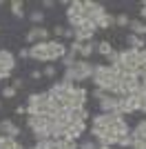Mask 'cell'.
<instances>
[{
  "label": "cell",
  "mask_w": 146,
  "mask_h": 149,
  "mask_svg": "<svg viewBox=\"0 0 146 149\" xmlns=\"http://www.w3.org/2000/svg\"><path fill=\"white\" fill-rule=\"evenodd\" d=\"M120 62L126 67V71L128 74H135L137 71V65H140V51L137 49H124V51H120Z\"/></svg>",
  "instance_id": "obj_7"
},
{
  "label": "cell",
  "mask_w": 146,
  "mask_h": 149,
  "mask_svg": "<svg viewBox=\"0 0 146 149\" xmlns=\"http://www.w3.org/2000/svg\"><path fill=\"white\" fill-rule=\"evenodd\" d=\"M29 56L33 58V60H38V62H51V60H55L53 54H51V45H49V40H40V42L31 45V47H29Z\"/></svg>",
  "instance_id": "obj_5"
},
{
  "label": "cell",
  "mask_w": 146,
  "mask_h": 149,
  "mask_svg": "<svg viewBox=\"0 0 146 149\" xmlns=\"http://www.w3.org/2000/svg\"><path fill=\"white\" fill-rule=\"evenodd\" d=\"M42 76L44 78H55V67L53 65H47V67L42 69Z\"/></svg>",
  "instance_id": "obj_32"
},
{
  "label": "cell",
  "mask_w": 146,
  "mask_h": 149,
  "mask_svg": "<svg viewBox=\"0 0 146 149\" xmlns=\"http://www.w3.org/2000/svg\"><path fill=\"white\" fill-rule=\"evenodd\" d=\"M11 87L16 89V91H18V89H22V80H20V78H16V80L11 82Z\"/></svg>",
  "instance_id": "obj_39"
},
{
  "label": "cell",
  "mask_w": 146,
  "mask_h": 149,
  "mask_svg": "<svg viewBox=\"0 0 146 149\" xmlns=\"http://www.w3.org/2000/svg\"><path fill=\"white\" fill-rule=\"evenodd\" d=\"M31 78H33V80H40V78H42V71H31Z\"/></svg>",
  "instance_id": "obj_41"
},
{
  "label": "cell",
  "mask_w": 146,
  "mask_h": 149,
  "mask_svg": "<svg viewBox=\"0 0 146 149\" xmlns=\"http://www.w3.org/2000/svg\"><path fill=\"white\" fill-rule=\"evenodd\" d=\"M82 45H84V42H80V40H73V42L69 45V51H71V54H75V56H78L80 51H82Z\"/></svg>",
  "instance_id": "obj_31"
},
{
  "label": "cell",
  "mask_w": 146,
  "mask_h": 149,
  "mask_svg": "<svg viewBox=\"0 0 146 149\" xmlns=\"http://www.w3.org/2000/svg\"><path fill=\"white\" fill-rule=\"evenodd\" d=\"M140 11H142V18H144V20H146V7H142Z\"/></svg>",
  "instance_id": "obj_46"
},
{
  "label": "cell",
  "mask_w": 146,
  "mask_h": 149,
  "mask_svg": "<svg viewBox=\"0 0 146 149\" xmlns=\"http://www.w3.org/2000/svg\"><path fill=\"white\" fill-rule=\"evenodd\" d=\"M140 109V100L137 96H126V98H120V113H133Z\"/></svg>",
  "instance_id": "obj_15"
},
{
  "label": "cell",
  "mask_w": 146,
  "mask_h": 149,
  "mask_svg": "<svg viewBox=\"0 0 146 149\" xmlns=\"http://www.w3.org/2000/svg\"><path fill=\"white\" fill-rule=\"evenodd\" d=\"M91 80H93V85H95L97 89H102V91H106V93L117 91V74L111 65H95Z\"/></svg>",
  "instance_id": "obj_1"
},
{
  "label": "cell",
  "mask_w": 146,
  "mask_h": 149,
  "mask_svg": "<svg viewBox=\"0 0 146 149\" xmlns=\"http://www.w3.org/2000/svg\"><path fill=\"white\" fill-rule=\"evenodd\" d=\"M64 29H67V27L55 25V27H53V36H55V38H62V36H64Z\"/></svg>",
  "instance_id": "obj_36"
},
{
  "label": "cell",
  "mask_w": 146,
  "mask_h": 149,
  "mask_svg": "<svg viewBox=\"0 0 146 149\" xmlns=\"http://www.w3.org/2000/svg\"><path fill=\"white\" fill-rule=\"evenodd\" d=\"M95 51H97V54H100V56L109 58V56H111V54H113V51H115V49H113V45H111L109 40H100V42L95 45Z\"/></svg>",
  "instance_id": "obj_22"
},
{
  "label": "cell",
  "mask_w": 146,
  "mask_h": 149,
  "mask_svg": "<svg viewBox=\"0 0 146 149\" xmlns=\"http://www.w3.org/2000/svg\"><path fill=\"white\" fill-rule=\"evenodd\" d=\"M117 120H122V113H120V111L100 113V116H95V118H93V125H91V127H102V129H111V127H113Z\"/></svg>",
  "instance_id": "obj_9"
},
{
  "label": "cell",
  "mask_w": 146,
  "mask_h": 149,
  "mask_svg": "<svg viewBox=\"0 0 146 149\" xmlns=\"http://www.w3.org/2000/svg\"><path fill=\"white\" fill-rule=\"evenodd\" d=\"M16 113H18V116H22V113H27V107H22V105H20V107H16Z\"/></svg>",
  "instance_id": "obj_44"
},
{
  "label": "cell",
  "mask_w": 146,
  "mask_h": 149,
  "mask_svg": "<svg viewBox=\"0 0 146 149\" xmlns=\"http://www.w3.org/2000/svg\"><path fill=\"white\" fill-rule=\"evenodd\" d=\"M95 27L97 29H111V27H115V16L111 11H106L104 16H100V18L95 20Z\"/></svg>",
  "instance_id": "obj_20"
},
{
  "label": "cell",
  "mask_w": 146,
  "mask_h": 149,
  "mask_svg": "<svg viewBox=\"0 0 146 149\" xmlns=\"http://www.w3.org/2000/svg\"><path fill=\"white\" fill-rule=\"evenodd\" d=\"M84 11H86V18L93 20L95 22L100 16H104V13L109 11L104 5H100V2H93V0H84Z\"/></svg>",
  "instance_id": "obj_11"
},
{
  "label": "cell",
  "mask_w": 146,
  "mask_h": 149,
  "mask_svg": "<svg viewBox=\"0 0 146 149\" xmlns=\"http://www.w3.org/2000/svg\"><path fill=\"white\" fill-rule=\"evenodd\" d=\"M58 147L60 149H80V145H78V140H71V138H60Z\"/></svg>",
  "instance_id": "obj_26"
},
{
  "label": "cell",
  "mask_w": 146,
  "mask_h": 149,
  "mask_svg": "<svg viewBox=\"0 0 146 149\" xmlns=\"http://www.w3.org/2000/svg\"><path fill=\"white\" fill-rule=\"evenodd\" d=\"M100 109H102V113L120 111V96H115V93H106V98L100 100Z\"/></svg>",
  "instance_id": "obj_13"
},
{
  "label": "cell",
  "mask_w": 146,
  "mask_h": 149,
  "mask_svg": "<svg viewBox=\"0 0 146 149\" xmlns=\"http://www.w3.org/2000/svg\"><path fill=\"white\" fill-rule=\"evenodd\" d=\"M117 145H120V147H131V145H133V138H131V134H128V136H122L120 140H117Z\"/></svg>",
  "instance_id": "obj_33"
},
{
  "label": "cell",
  "mask_w": 146,
  "mask_h": 149,
  "mask_svg": "<svg viewBox=\"0 0 146 149\" xmlns=\"http://www.w3.org/2000/svg\"><path fill=\"white\" fill-rule=\"evenodd\" d=\"M86 96H89V91H86L84 87L73 85V87L60 98V102L67 107V109H82V107L86 105Z\"/></svg>",
  "instance_id": "obj_4"
},
{
  "label": "cell",
  "mask_w": 146,
  "mask_h": 149,
  "mask_svg": "<svg viewBox=\"0 0 146 149\" xmlns=\"http://www.w3.org/2000/svg\"><path fill=\"white\" fill-rule=\"evenodd\" d=\"M128 22H131V18L126 13H117L115 16V27H128Z\"/></svg>",
  "instance_id": "obj_29"
},
{
  "label": "cell",
  "mask_w": 146,
  "mask_h": 149,
  "mask_svg": "<svg viewBox=\"0 0 146 149\" xmlns=\"http://www.w3.org/2000/svg\"><path fill=\"white\" fill-rule=\"evenodd\" d=\"M86 131V120H78V123H73L71 127H67V134L64 138H71V140H78L82 134Z\"/></svg>",
  "instance_id": "obj_17"
},
{
  "label": "cell",
  "mask_w": 146,
  "mask_h": 149,
  "mask_svg": "<svg viewBox=\"0 0 146 149\" xmlns=\"http://www.w3.org/2000/svg\"><path fill=\"white\" fill-rule=\"evenodd\" d=\"M131 138H133L135 143H146V120H140L131 129Z\"/></svg>",
  "instance_id": "obj_19"
},
{
  "label": "cell",
  "mask_w": 146,
  "mask_h": 149,
  "mask_svg": "<svg viewBox=\"0 0 146 149\" xmlns=\"http://www.w3.org/2000/svg\"><path fill=\"white\" fill-rule=\"evenodd\" d=\"M16 67V56L9 49H0V71H13Z\"/></svg>",
  "instance_id": "obj_16"
},
{
  "label": "cell",
  "mask_w": 146,
  "mask_h": 149,
  "mask_svg": "<svg viewBox=\"0 0 146 149\" xmlns=\"http://www.w3.org/2000/svg\"><path fill=\"white\" fill-rule=\"evenodd\" d=\"M49 105H51V96H49V91L31 93L29 100H27V113H29V116L49 113Z\"/></svg>",
  "instance_id": "obj_3"
},
{
  "label": "cell",
  "mask_w": 146,
  "mask_h": 149,
  "mask_svg": "<svg viewBox=\"0 0 146 149\" xmlns=\"http://www.w3.org/2000/svg\"><path fill=\"white\" fill-rule=\"evenodd\" d=\"M0 136H7V138H18V136H20V127L13 123L11 118L0 120Z\"/></svg>",
  "instance_id": "obj_14"
},
{
  "label": "cell",
  "mask_w": 146,
  "mask_h": 149,
  "mask_svg": "<svg viewBox=\"0 0 146 149\" xmlns=\"http://www.w3.org/2000/svg\"><path fill=\"white\" fill-rule=\"evenodd\" d=\"M11 13L16 16V18H24V5L20 2V0H11Z\"/></svg>",
  "instance_id": "obj_25"
},
{
  "label": "cell",
  "mask_w": 146,
  "mask_h": 149,
  "mask_svg": "<svg viewBox=\"0 0 146 149\" xmlns=\"http://www.w3.org/2000/svg\"><path fill=\"white\" fill-rule=\"evenodd\" d=\"M2 149H24L22 145L16 140V138H7V136H2Z\"/></svg>",
  "instance_id": "obj_27"
},
{
  "label": "cell",
  "mask_w": 146,
  "mask_h": 149,
  "mask_svg": "<svg viewBox=\"0 0 146 149\" xmlns=\"http://www.w3.org/2000/svg\"><path fill=\"white\" fill-rule=\"evenodd\" d=\"M29 18H31V22H33V27H40V22L44 20V13L40 11V9H36V11L29 13Z\"/></svg>",
  "instance_id": "obj_28"
},
{
  "label": "cell",
  "mask_w": 146,
  "mask_h": 149,
  "mask_svg": "<svg viewBox=\"0 0 146 149\" xmlns=\"http://www.w3.org/2000/svg\"><path fill=\"white\" fill-rule=\"evenodd\" d=\"M16 96V89L9 85V87H2V98H13Z\"/></svg>",
  "instance_id": "obj_34"
},
{
  "label": "cell",
  "mask_w": 146,
  "mask_h": 149,
  "mask_svg": "<svg viewBox=\"0 0 146 149\" xmlns=\"http://www.w3.org/2000/svg\"><path fill=\"white\" fill-rule=\"evenodd\" d=\"M73 31H75V33H73V40H80V42H91L93 36H95V31H97V27H95V22H93V20L86 18L84 25L78 27V29H73Z\"/></svg>",
  "instance_id": "obj_8"
},
{
  "label": "cell",
  "mask_w": 146,
  "mask_h": 149,
  "mask_svg": "<svg viewBox=\"0 0 146 149\" xmlns=\"http://www.w3.org/2000/svg\"><path fill=\"white\" fill-rule=\"evenodd\" d=\"M93 98L100 102L102 98H106V91H102V89H97V87H95V89H93Z\"/></svg>",
  "instance_id": "obj_35"
},
{
  "label": "cell",
  "mask_w": 146,
  "mask_h": 149,
  "mask_svg": "<svg viewBox=\"0 0 146 149\" xmlns=\"http://www.w3.org/2000/svg\"><path fill=\"white\" fill-rule=\"evenodd\" d=\"M75 60H78V56H75V54H71V51H69V54H67V56H64V58H62V65H64V67H71V65H73V62H75Z\"/></svg>",
  "instance_id": "obj_30"
},
{
  "label": "cell",
  "mask_w": 146,
  "mask_h": 149,
  "mask_svg": "<svg viewBox=\"0 0 146 149\" xmlns=\"http://www.w3.org/2000/svg\"><path fill=\"white\" fill-rule=\"evenodd\" d=\"M0 109H2V100H0Z\"/></svg>",
  "instance_id": "obj_48"
},
{
  "label": "cell",
  "mask_w": 146,
  "mask_h": 149,
  "mask_svg": "<svg viewBox=\"0 0 146 149\" xmlns=\"http://www.w3.org/2000/svg\"><path fill=\"white\" fill-rule=\"evenodd\" d=\"M128 45H131V49H137V51H142V49H146V38H140V36H135V33H128Z\"/></svg>",
  "instance_id": "obj_23"
},
{
  "label": "cell",
  "mask_w": 146,
  "mask_h": 149,
  "mask_svg": "<svg viewBox=\"0 0 146 149\" xmlns=\"http://www.w3.org/2000/svg\"><path fill=\"white\" fill-rule=\"evenodd\" d=\"M137 100H140V109H137V111L146 113V96H137Z\"/></svg>",
  "instance_id": "obj_37"
},
{
  "label": "cell",
  "mask_w": 146,
  "mask_h": 149,
  "mask_svg": "<svg viewBox=\"0 0 146 149\" xmlns=\"http://www.w3.org/2000/svg\"><path fill=\"white\" fill-rule=\"evenodd\" d=\"M49 123H51V116H49V113H40V116H27V127H29L33 134H36V131L47 129Z\"/></svg>",
  "instance_id": "obj_10"
},
{
  "label": "cell",
  "mask_w": 146,
  "mask_h": 149,
  "mask_svg": "<svg viewBox=\"0 0 146 149\" xmlns=\"http://www.w3.org/2000/svg\"><path fill=\"white\" fill-rule=\"evenodd\" d=\"M100 149H113V147H100Z\"/></svg>",
  "instance_id": "obj_47"
},
{
  "label": "cell",
  "mask_w": 146,
  "mask_h": 149,
  "mask_svg": "<svg viewBox=\"0 0 146 149\" xmlns=\"http://www.w3.org/2000/svg\"><path fill=\"white\" fill-rule=\"evenodd\" d=\"M91 136L100 143V147H115L120 140L111 129H102V127H91Z\"/></svg>",
  "instance_id": "obj_6"
},
{
  "label": "cell",
  "mask_w": 146,
  "mask_h": 149,
  "mask_svg": "<svg viewBox=\"0 0 146 149\" xmlns=\"http://www.w3.org/2000/svg\"><path fill=\"white\" fill-rule=\"evenodd\" d=\"M42 7H47V9H49V7H53V0H44Z\"/></svg>",
  "instance_id": "obj_45"
},
{
  "label": "cell",
  "mask_w": 146,
  "mask_h": 149,
  "mask_svg": "<svg viewBox=\"0 0 146 149\" xmlns=\"http://www.w3.org/2000/svg\"><path fill=\"white\" fill-rule=\"evenodd\" d=\"M128 29H131V33H135V36H140V38L146 36V22L144 20H131Z\"/></svg>",
  "instance_id": "obj_21"
},
{
  "label": "cell",
  "mask_w": 146,
  "mask_h": 149,
  "mask_svg": "<svg viewBox=\"0 0 146 149\" xmlns=\"http://www.w3.org/2000/svg\"><path fill=\"white\" fill-rule=\"evenodd\" d=\"M93 69H95V65L89 60H82V58H78V60L73 62L71 67L64 71V76H62V80H67V82H82V80H89L93 76Z\"/></svg>",
  "instance_id": "obj_2"
},
{
  "label": "cell",
  "mask_w": 146,
  "mask_h": 149,
  "mask_svg": "<svg viewBox=\"0 0 146 149\" xmlns=\"http://www.w3.org/2000/svg\"><path fill=\"white\" fill-rule=\"evenodd\" d=\"M18 56H20V58H29V47H27V49H20Z\"/></svg>",
  "instance_id": "obj_42"
},
{
  "label": "cell",
  "mask_w": 146,
  "mask_h": 149,
  "mask_svg": "<svg viewBox=\"0 0 146 149\" xmlns=\"http://www.w3.org/2000/svg\"><path fill=\"white\" fill-rule=\"evenodd\" d=\"M11 78V71H0V80H9Z\"/></svg>",
  "instance_id": "obj_40"
},
{
  "label": "cell",
  "mask_w": 146,
  "mask_h": 149,
  "mask_svg": "<svg viewBox=\"0 0 146 149\" xmlns=\"http://www.w3.org/2000/svg\"><path fill=\"white\" fill-rule=\"evenodd\" d=\"M73 33H75V31H73L71 27H67V29H64V38H73Z\"/></svg>",
  "instance_id": "obj_43"
},
{
  "label": "cell",
  "mask_w": 146,
  "mask_h": 149,
  "mask_svg": "<svg viewBox=\"0 0 146 149\" xmlns=\"http://www.w3.org/2000/svg\"><path fill=\"white\" fill-rule=\"evenodd\" d=\"M80 149H100V145L89 140V143H82V145H80Z\"/></svg>",
  "instance_id": "obj_38"
},
{
  "label": "cell",
  "mask_w": 146,
  "mask_h": 149,
  "mask_svg": "<svg viewBox=\"0 0 146 149\" xmlns=\"http://www.w3.org/2000/svg\"><path fill=\"white\" fill-rule=\"evenodd\" d=\"M78 16H86L84 2H82V0H73L67 7V18H78Z\"/></svg>",
  "instance_id": "obj_18"
},
{
  "label": "cell",
  "mask_w": 146,
  "mask_h": 149,
  "mask_svg": "<svg viewBox=\"0 0 146 149\" xmlns=\"http://www.w3.org/2000/svg\"><path fill=\"white\" fill-rule=\"evenodd\" d=\"M95 45L97 42H93V40L91 42H84L82 45V51H80V58H82V60H89V58L93 56V51H95Z\"/></svg>",
  "instance_id": "obj_24"
},
{
  "label": "cell",
  "mask_w": 146,
  "mask_h": 149,
  "mask_svg": "<svg viewBox=\"0 0 146 149\" xmlns=\"http://www.w3.org/2000/svg\"><path fill=\"white\" fill-rule=\"evenodd\" d=\"M40 40H49V31L44 29V27H31V29L27 31V36H24V42L29 45V47L40 42Z\"/></svg>",
  "instance_id": "obj_12"
}]
</instances>
